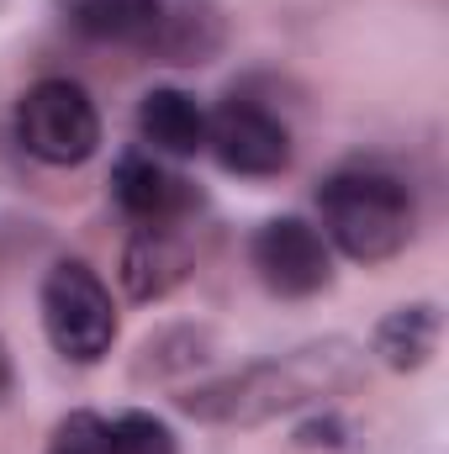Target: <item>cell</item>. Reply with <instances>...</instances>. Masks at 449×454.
Masks as SVG:
<instances>
[{"instance_id":"8","label":"cell","mask_w":449,"mask_h":454,"mask_svg":"<svg viewBox=\"0 0 449 454\" xmlns=\"http://www.w3.org/2000/svg\"><path fill=\"white\" fill-rule=\"evenodd\" d=\"M112 196L116 207L132 217L138 227H164V223H185L201 207V191L175 175L159 153H122L112 169Z\"/></svg>"},{"instance_id":"4","label":"cell","mask_w":449,"mask_h":454,"mask_svg":"<svg viewBox=\"0 0 449 454\" xmlns=\"http://www.w3.org/2000/svg\"><path fill=\"white\" fill-rule=\"evenodd\" d=\"M43 333L69 364H101L116 343V301L85 259H59L43 275Z\"/></svg>"},{"instance_id":"10","label":"cell","mask_w":449,"mask_h":454,"mask_svg":"<svg viewBox=\"0 0 449 454\" xmlns=\"http://www.w3.org/2000/svg\"><path fill=\"white\" fill-rule=\"evenodd\" d=\"M138 137L154 148V153H169V159H191L207 148V112L196 106V96L175 90V85H159L143 96L138 106Z\"/></svg>"},{"instance_id":"7","label":"cell","mask_w":449,"mask_h":454,"mask_svg":"<svg viewBox=\"0 0 449 454\" xmlns=\"http://www.w3.org/2000/svg\"><path fill=\"white\" fill-rule=\"evenodd\" d=\"M207 148L227 175L243 180H275L291 169V127L270 106L232 96L207 116Z\"/></svg>"},{"instance_id":"5","label":"cell","mask_w":449,"mask_h":454,"mask_svg":"<svg viewBox=\"0 0 449 454\" xmlns=\"http://www.w3.org/2000/svg\"><path fill=\"white\" fill-rule=\"evenodd\" d=\"M16 143L53 169H75L101 148V112L75 80H37L16 101Z\"/></svg>"},{"instance_id":"11","label":"cell","mask_w":449,"mask_h":454,"mask_svg":"<svg viewBox=\"0 0 449 454\" xmlns=\"http://www.w3.org/2000/svg\"><path fill=\"white\" fill-rule=\"evenodd\" d=\"M439 333H445V317L434 301H413V307H397L375 323V339L370 354L386 364V370H423L434 354H439Z\"/></svg>"},{"instance_id":"14","label":"cell","mask_w":449,"mask_h":454,"mask_svg":"<svg viewBox=\"0 0 449 454\" xmlns=\"http://www.w3.org/2000/svg\"><path fill=\"white\" fill-rule=\"evenodd\" d=\"M5 391H11V354H5V343H0V402H5Z\"/></svg>"},{"instance_id":"1","label":"cell","mask_w":449,"mask_h":454,"mask_svg":"<svg viewBox=\"0 0 449 454\" xmlns=\"http://www.w3.org/2000/svg\"><path fill=\"white\" fill-rule=\"evenodd\" d=\"M365 348L354 339H318L254 364H238L180 396V412L212 428H259L312 402H334L365 380Z\"/></svg>"},{"instance_id":"2","label":"cell","mask_w":449,"mask_h":454,"mask_svg":"<svg viewBox=\"0 0 449 454\" xmlns=\"http://www.w3.org/2000/svg\"><path fill=\"white\" fill-rule=\"evenodd\" d=\"M53 11L85 43L169 69H201L227 48V16L217 0H53Z\"/></svg>"},{"instance_id":"13","label":"cell","mask_w":449,"mask_h":454,"mask_svg":"<svg viewBox=\"0 0 449 454\" xmlns=\"http://www.w3.org/2000/svg\"><path fill=\"white\" fill-rule=\"evenodd\" d=\"M43 454H106V418L96 412H64L48 434V450Z\"/></svg>"},{"instance_id":"9","label":"cell","mask_w":449,"mask_h":454,"mask_svg":"<svg viewBox=\"0 0 449 454\" xmlns=\"http://www.w3.org/2000/svg\"><path fill=\"white\" fill-rule=\"evenodd\" d=\"M191 275V238L180 223L138 227L122 248V291L132 301H164L180 280Z\"/></svg>"},{"instance_id":"12","label":"cell","mask_w":449,"mask_h":454,"mask_svg":"<svg viewBox=\"0 0 449 454\" xmlns=\"http://www.w3.org/2000/svg\"><path fill=\"white\" fill-rule=\"evenodd\" d=\"M106 454H180L175 434L154 412H122L106 423Z\"/></svg>"},{"instance_id":"3","label":"cell","mask_w":449,"mask_h":454,"mask_svg":"<svg viewBox=\"0 0 449 454\" xmlns=\"http://www.w3.org/2000/svg\"><path fill=\"white\" fill-rule=\"evenodd\" d=\"M318 212H323V238L328 248L349 254L354 264H386L407 248L413 238V191L375 164H349L323 180L318 191Z\"/></svg>"},{"instance_id":"6","label":"cell","mask_w":449,"mask_h":454,"mask_svg":"<svg viewBox=\"0 0 449 454\" xmlns=\"http://www.w3.org/2000/svg\"><path fill=\"white\" fill-rule=\"evenodd\" d=\"M254 275L280 301H307L334 286V248L307 217H270L248 243Z\"/></svg>"}]
</instances>
